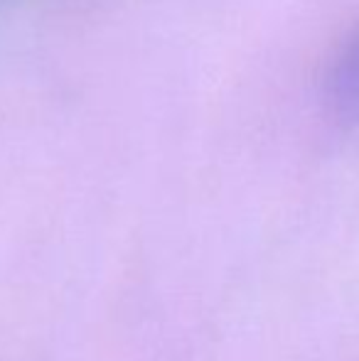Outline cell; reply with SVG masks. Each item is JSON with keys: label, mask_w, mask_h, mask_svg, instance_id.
<instances>
[]
</instances>
